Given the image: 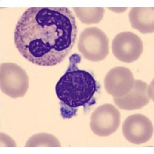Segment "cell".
Wrapping results in <instances>:
<instances>
[{
    "label": "cell",
    "instance_id": "obj_1",
    "mask_svg": "<svg viewBox=\"0 0 154 154\" xmlns=\"http://www.w3.org/2000/svg\"><path fill=\"white\" fill-rule=\"evenodd\" d=\"M77 25L67 7H31L19 18L14 40L20 54L35 65L62 63L75 45Z\"/></svg>",
    "mask_w": 154,
    "mask_h": 154
},
{
    "label": "cell",
    "instance_id": "obj_2",
    "mask_svg": "<svg viewBox=\"0 0 154 154\" xmlns=\"http://www.w3.org/2000/svg\"><path fill=\"white\" fill-rule=\"evenodd\" d=\"M80 56L74 54L70 57V65L65 74L56 85V93L61 101V113L63 118L75 115L77 109L96 103L95 93L100 89L93 75L76 66Z\"/></svg>",
    "mask_w": 154,
    "mask_h": 154
},
{
    "label": "cell",
    "instance_id": "obj_3",
    "mask_svg": "<svg viewBox=\"0 0 154 154\" xmlns=\"http://www.w3.org/2000/svg\"><path fill=\"white\" fill-rule=\"evenodd\" d=\"M78 49L83 57L89 61H102L109 54L108 38L100 29L86 28L79 35Z\"/></svg>",
    "mask_w": 154,
    "mask_h": 154
},
{
    "label": "cell",
    "instance_id": "obj_4",
    "mask_svg": "<svg viewBox=\"0 0 154 154\" xmlns=\"http://www.w3.org/2000/svg\"><path fill=\"white\" fill-rule=\"evenodd\" d=\"M29 77L17 64L2 63L0 66V86L5 95L13 99L23 97L29 89Z\"/></svg>",
    "mask_w": 154,
    "mask_h": 154
},
{
    "label": "cell",
    "instance_id": "obj_5",
    "mask_svg": "<svg viewBox=\"0 0 154 154\" xmlns=\"http://www.w3.org/2000/svg\"><path fill=\"white\" fill-rule=\"evenodd\" d=\"M121 116L117 108L112 104L97 107L90 117V128L99 137H109L115 133L120 124Z\"/></svg>",
    "mask_w": 154,
    "mask_h": 154
},
{
    "label": "cell",
    "instance_id": "obj_6",
    "mask_svg": "<svg viewBox=\"0 0 154 154\" xmlns=\"http://www.w3.org/2000/svg\"><path fill=\"white\" fill-rule=\"evenodd\" d=\"M114 56L119 61L130 63L137 61L143 51L141 38L131 32L117 34L112 42Z\"/></svg>",
    "mask_w": 154,
    "mask_h": 154
},
{
    "label": "cell",
    "instance_id": "obj_7",
    "mask_svg": "<svg viewBox=\"0 0 154 154\" xmlns=\"http://www.w3.org/2000/svg\"><path fill=\"white\" fill-rule=\"evenodd\" d=\"M122 130L126 140L133 144L140 145L152 138L153 125L150 119L143 114H133L125 119Z\"/></svg>",
    "mask_w": 154,
    "mask_h": 154
},
{
    "label": "cell",
    "instance_id": "obj_8",
    "mask_svg": "<svg viewBox=\"0 0 154 154\" xmlns=\"http://www.w3.org/2000/svg\"><path fill=\"white\" fill-rule=\"evenodd\" d=\"M134 77L130 69L115 67L108 72L104 79L106 93L114 98H119L130 93L134 84Z\"/></svg>",
    "mask_w": 154,
    "mask_h": 154
},
{
    "label": "cell",
    "instance_id": "obj_9",
    "mask_svg": "<svg viewBox=\"0 0 154 154\" xmlns=\"http://www.w3.org/2000/svg\"><path fill=\"white\" fill-rule=\"evenodd\" d=\"M149 86L142 80H135L133 88L125 96L114 98V103L123 110H136L146 106L149 103Z\"/></svg>",
    "mask_w": 154,
    "mask_h": 154
},
{
    "label": "cell",
    "instance_id": "obj_10",
    "mask_svg": "<svg viewBox=\"0 0 154 154\" xmlns=\"http://www.w3.org/2000/svg\"><path fill=\"white\" fill-rule=\"evenodd\" d=\"M130 24L142 33L154 32V8L133 7L129 13Z\"/></svg>",
    "mask_w": 154,
    "mask_h": 154
},
{
    "label": "cell",
    "instance_id": "obj_11",
    "mask_svg": "<svg viewBox=\"0 0 154 154\" xmlns=\"http://www.w3.org/2000/svg\"><path fill=\"white\" fill-rule=\"evenodd\" d=\"M75 15L83 24H97L103 18V7H73Z\"/></svg>",
    "mask_w": 154,
    "mask_h": 154
},
{
    "label": "cell",
    "instance_id": "obj_12",
    "mask_svg": "<svg viewBox=\"0 0 154 154\" xmlns=\"http://www.w3.org/2000/svg\"><path fill=\"white\" fill-rule=\"evenodd\" d=\"M26 147H37V146H49L60 147L61 146L59 140L51 134L48 133H38L32 137L26 142Z\"/></svg>",
    "mask_w": 154,
    "mask_h": 154
}]
</instances>
